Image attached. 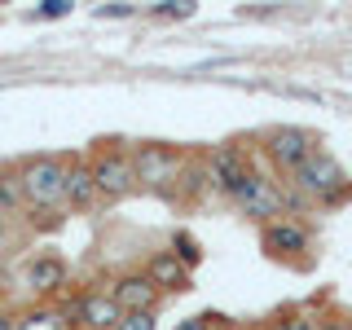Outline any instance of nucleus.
Here are the masks:
<instances>
[{
    "mask_svg": "<svg viewBox=\"0 0 352 330\" xmlns=\"http://www.w3.org/2000/svg\"><path fill=\"white\" fill-rule=\"evenodd\" d=\"M71 330H84V326H71Z\"/></svg>",
    "mask_w": 352,
    "mask_h": 330,
    "instance_id": "nucleus-28",
    "label": "nucleus"
},
{
    "mask_svg": "<svg viewBox=\"0 0 352 330\" xmlns=\"http://www.w3.org/2000/svg\"><path fill=\"white\" fill-rule=\"evenodd\" d=\"M18 326V313L14 308H5V313H0V330H14Z\"/></svg>",
    "mask_w": 352,
    "mask_h": 330,
    "instance_id": "nucleus-25",
    "label": "nucleus"
},
{
    "mask_svg": "<svg viewBox=\"0 0 352 330\" xmlns=\"http://www.w3.org/2000/svg\"><path fill=\"white\" fill-rule=\"evenodd\" d=\"M207 194H212L207 163L198 159V154H190V159H185V168H181V176H176L172 190H168V203H176V207H194V203H203Z\"/></svg>",
    "mask_w": 352,
    "mask_h": 330,
    "instance_id": "nucleus-12",
    "label": "nucleus"
},
{
    "mask_svg": "<svg viewBox=\"0 0 352 330\" xmlns=\"http://www.w3.org/2000/svg\"><path fill=\"white\" fill-rule=\"evenodd\" d=\"M88 168L97 181V198L102 203H119L137 190V176H132V150L124 141H97V150L88 154Z\"/></svg>",
    "mask_w": 352,
    "mask_h": 330,
    "instance_id": "nucleus-4",
    "label": "nucleus"
},
{
    "mask_svg": "<svg viewBox=\"0 0 352 330\" xmlns=\"http://www.w3.org/2000/svg\"><path fill=\"white\" fill-rule=\"evenodd\" d=\"M66 14H71L66 0H49V5H40V18H66Z\"/></svg>",
    "mask_w": 352,
    "mask_h": 330,
    "instance_id": "nucleus-23",
    "label": "nucleus"
},
{
    "mask_svg": "<svg viewBox=\"0 0 352 330\" xmlns=\"http://www.w3.org/2000/svg\"><path fill=\"white\" fill-rule=\"evenodd\" d=\"M172 330H216V317L212 313H194V317H185V322H176Z\"/></svg>",
    "mask_w": 352,
    "mask_h": 330,
    "instance_id": "nucleus-21",
    "label": "nucleus"
},
{
    "mask_svg": "<svg viewBox=\"0 0 352 330\" xmlns=\"http://www.w3.org/2000/svg\"><path fill=\"white\" fill-rule=\"evenodd\" d=\"M115 330H159V313H124Z\"/></svg>",
    "mask_w": 352,
    "mask_h": 330,
    "instance_id": "nucleus-19",
    "label": "nucleus"
},
{
    "mask_svg": "<svg viewBox=\"0 0 352 330\" xmlns=\"http://www.w3.org/2000/svg\"><path fill=\"white\" fill-rule=\"evenodd\" d=\"M260 251L278 264L304 269V264H313V229L304 220H291V216L269 220V225H260Z\"/></svg>",
    "mask_w": 352,
    "mask_h": 330,
    "instance_id": "nucleus-6",
    "label": "nucleus"
},
{
    "mask_svg": "<svg viewBox=\"0 0 352 330\" xmlns=\"http://www.w3.org/2000/svg\"><path fill=\"white\" fill-rule=\"evenodd\" d=\"M286 185H291L308 207H339V203L352 198V181H348L344 163H339L335 154H326V150L308 154L300 168L286 176Z\"/></svg>",
    "mask_w": 352,
    "mask_h": 330,
    "instance_id": "nucleus-2",
    "label": "nucleus"
},
{
    "mask_svg": "<svg viewBox=\"0 0 352 330\" xmlns=\"http://www.w3.org/2000/svg\"><path fill=\"white\" fill-rule=\"evenodd\" d=\"M14 330H71V322H66L62 304H31L18 313Z\"/></svg>",
    "mask_w": 352,
    "mask_h": 330,
    "instance_id": "nucleus-15",
    "label": "nucleus"
},
{
    "mask_svg": "<svg viewBox=\"0 0 352 330\" xmlns=\"http://www.w3.org/2000/svg\"><path fill=\"white\" fill-rule=\"evenodd\" d=\"M22 286L31 291V300L36 304H58L66 295V286H71V264H66L58 251H31L27 260H22Z\"/></svg>",
    "mask_w": 352,
    "mask_h": 330,
    "instance_id": "nucleus-7",
    "label": "nucleus"
},
{
    "mask_svg": "<svg viewBox=\"0 0 352 330\" xmlns=\"http://www.w3.org/2000/svg\"><path fill=\"white\" fill-rule=\"evenodd\" d=\"M102 18H128L132 14V5H106V9H97Z\"/></svg>",
    "mask_w": 352,
    "mask_h": 330,
    "instance_id": "nucleus-24",
    "label": "nucleus"
},
{
    "mask_svg": "<svg viewBox=\"0 0 352 330\" xmlns=\"http://www.w3.org/2000/svg\"><path fill=\"white\" fill-rule=\"evenodd\" d=\"M264 330H317V326H313V317H308L304 308H286V313H278Z\"/></svg>",
    "mask_w": 352,
    "mask_h": 330,
    "instance_id": "nucleus-18",
    "label": "nucleus"
},
{
    "mask_svg": "<svg viewBox=\"0 0 352 330\" xmlns=\"http://www.w3.org/2000/svg\"><path fill=\"white\" fill-rule=\"evenodd\" d=\"M168 251L185 264V269H198V264H203V247H198V238L190 234V229H176V234L168 238Z\"/></svg>",
    "mask_w": 352,
    "mask_h": 330,
    "instance_id": "nucleus-16",
    "label": "nucleus"
},
{
    "mask_svg": "<svg viewBox=\"0 0 352 330\" xmlns=\"http://www.w3.org/2000/svg\"><path fill=\"white\" fill-rule=\"evenodd\" d=\"M203 163H207V181H212V194L234 198V194H238V185L247 181V172L256 168V154L242 146V141H225V146H216Z\"/></svg>",
    "mask_w": 352,
    "mask_h": 330,
    "instance_id": "nucleus-9",
    "label": "nucleus"
},
{
    "mask_svg": "<svg viewBox=\"0 0 352 330\" xmlns=\"http://www.w3.org/2000/svg\"><path fill=\"white\" fill-rule=\"evenodd\" d=\"M110 300L119 304V313H159L163 304V291L146 278V269H124L106 282Z\"/></svg>",
    "mask_w": 352,
    "mask_h": 330,
    "instance_id": "nucleus-11",
    "label": "nucleus"
},
{
    "mask_svg": "<svg viewBox=\"0 0 352 330\" xmlns=\"http://www.w3.org/2000/svg\"><path fill=\"white\" fill-rule=\"evenodd\" d=\"M150 14H159V18H190L194 0H163V5H150Z\"/></svg>",
    "mask_w": 352,
    "mask_h": 330,
    "instance_id": "nucleus-20",
    "label": "nucleus"
},
{
    "mask_svg": "<svg viewBox=\"0 0 352 330\" xmlns=\"http://www.w3.org/2000/svg\"><path fill=\"white\" fill-rule=\"evenodd\" d=\"M62 304V313H66V322L71 326H84V330H115L119 326V304L110 300V291L106 286H84V291H75V295H66Z\"/></svg>",
    "mask_w": 352,
    "mask_h": 330,
    "instance_id": "nucleus-8",
    "label": "nucleus"
},
{
    "mask_svg": "<svg viewBox=\"0 0 352 330\" xmlns=\"http://www.w3.org/2000/svg\"><path fill=\"white\" fill-rule=\"evenodd\" d=\"M322 330H352V322H322Z\"/></svg>",
    "mask_w": 352,
    "mask_h": 330,
    "instance_id": "nucleus-26",
    "label": "nucleus"
},
{
    "mask_svg": "<svg viewBox=\"0 0 352 330\" xmlns=\"http://www.w3.org/2000/svg\"><path fill=\"white\" fill-rule=\"evenodd\" d=\"M18 212H27L22 207V190H18V172L0 163V216H18Z\"/></svg>",
    "mask_w": 352,
    "mask_h": 330,
    "instance_id": "nucleus-17",
    "label": "nucleus"
},
{
    "mask_svg": "<svg viewBox=\"0 0 352 330\" xmlns=\"http://www.w3.org/2000/svg\"><path fill=\"white\" fill-rule=\"evenodd\" d=\"M5 308H9V304H5V295H0V313H5Z\"/></svg>",
    "mask_w": 352,
    "mask_h": 330,
    "instance_id": "nucleus-27",
    "label": "nucleus"
},
{
    "mask_svg": "<svg viewBox=\"0 0 352 330\" xmlns=\"http://www.w3.org/2000/svg\"><path fill=\"white\" fill-rule=\"evenodd\" d=\"M66 154H31L18 163V190H22V207L31 216V229H53L62 225L66 212Z\"/></svg>",
    "mask_w": 352,
    "mask_h": 330,
    "instance_id": "nucleus-1",
    "label": "nucleus"
},
{
    "mask_svg": "<svg viewBox=\"0 0 352 330\" xmlns=\"http://www.w3.org/2000/svg\"><path fill=\"white\" fill-rule=\"evenodd\" d=\"M260 154L273 163L282 176H291L308 154H317V137L308 128H269L260 137Z\"/></svg>",
    "mask_w": 352,
    "mask_h": 330,
    "instance_id": "nucleus-10",
    "label": "nucleus"
},
{
    "mask_svg": "<svg viewBox=\"0 0 352 330\" xmlns=\"http://www.w3.org/2000/svg\"><path fill=\"white\" fill-rule=\"evenodd\" d=\"M97 203L102 198H97V181H93L88 159H71L66 163V212H93Z\"/></svg>",
    "mask_w": 352,
    "mask_h": 330,
    "instance_id": "nucleus-13",
    "label": "nucleus"
},
{
    "mask_svg": "<svg viewBox=\"0 0 352 330\" xmlns=\"http://www.w3.org/2000/svg\"><path fill=\"white\" fill-rule=\"evenodd\" d=\"M14 242H18V225H14V216H0V256H5Z\"/></svg>",
    "mask_w": 352,
    "mask_h": 330,
    "instance_id": "nucleus-22",
    "label": "nucleus"
},
{
    "mask_svg": "<svg viewBox=\"0 0 352 330\" xmlns=\"http://www.w3.org/2000/svg\"><path fill=\"white\" fill-rule=\"evenodd\" d=\"M229 203H234L247 220H256V225L282 220V216H286V181L269 176V172H264L260 163H256V168L247 172V181L238 185V194L229 198Z\"/></svg>",
    "mask_w": 352,
    "mask_h": 330,
    "instance_id": "nucleus-5",
    "label": "nucleus"
},
{
    "mask_svg": "<svg viewBox=\"0 0 352 330\" xmlns=\"http://www.w3.org/2000/svg\"><path fill=\"white\" fill-rule=\"evenodd\" d=\"M146 278L159 286V291H185L190 269H185V264L176 260L168 247H159V251H150V260H146Z\"/></svg>",
    "mask_w": 352,
    "mask_h": 330,
    "instance_id": "nucleus-14",
    "label": "nucleus"
},
{
    "mask_svg": "<svg viewBox=\"0 0 352 330\" xmlns=\"http://www.w3.org/2000/svg\"><path fill=\"white\" fill-rule=\"evenodd\" d=\"M185 154L181 146H168V141H137L132 146V176H137V190H154V194H168L172 181L185 168Z\"/></svg>",
    "mask_w": 352,
    "mask_h": 330,
    "instance_id": "nucleus-3",
    "label": "nucleus"
}]
</instances>
